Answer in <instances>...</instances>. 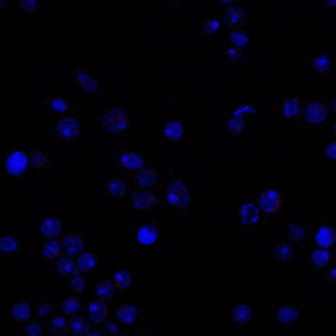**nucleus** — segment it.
I'll use <instances>...</instances> for the list:
<instances>
[{
	"instance_id": "1",
	"label": "nucleus",
	"mask_w": 336,
	"mask_h": 336,
	"mask_svg": "<svg viewBox=\"0 0 336 336\" xmlns=\"http://www.w3.org/2000/svg\"><path fill=\"white\" fill-rule=\"evenodd\" d=\"M102 124L106 132L110 135H118L125 133L129 128L128 112L122 108L106 110Z\"/></svg>"
},
{
	"instance_id": "2",
	"label": "nucleus",
	"mask_w": 336,
	"mask_h": 336,
	"mask_svg": "<svg viewBox=\"0 0 336 336\" xmlns=\"http://www.w3.org/2000/svg\"><path fill=\"white\" fill-rule=\"evenodd\" d=\"M166 201L175 208H187L191 203L190 194L186 183L176 180L171 183L166 192Z\"/></svg>"
},
{
	"instance_id": "3",
	"label": "nucleus",
	"mask_w": 336,
	"mask_h": 336,
	"mask_svg": "<svg viewBox=\"0 0 336 336\" xmlns=\"http://www.w3.org/2000/svg\"><path fill=\"white\" fill-rule=\"evenodd\" d=\"M28 158L23 150H16L11 152L6 162V172L12 177H18L27 171Z\"/></svg>"
},
{
	"instance_id": "4",
	"label": "nucleus",
	"mask_w": 336,
	"mask_h": 336,
	"mask_svg": "<svg viewBox=\"0 0 336 336\" xmlns=\"http://www.w3.org/2000/svg\"><path fill=\"white\" fill-rule=\"evenodd\" d=\"M54 130L63 140H76L81 131V122L77 117H65L57 122Z\"/></svg>"
},
{
	"instance_id": "5",
	"label": "nucleus",
	"mask_w": 336,
	"mask_h": 336,
	"mask_svg": "<svg viewBox=\"0 0 336 336\" xmlns=\"http://www.w3.org/2000/svg\"><path fill=\"white\" fill-rule=\"evenodd\" d=\"M328 118L327 109L323 103L314 102L308 104L304 113V119L308 124H321Z\"/></svg>"
},
{
	"instance_id": "6",
	"label": "nucleus",
	"mask_w": 336,
	"mask_h": 336,
	"mask_svg": "<svg viewBox=\"0 0 336 336\" xmlns=\"http://www.w3.org/2000/svg\"><path fill=\"white\" fill-rule=\"evenodd\" d=\"M259 204L261 210L263 213L271 214L276 212L281 208V196L276 190H266L261 195Z\"/></svg>"
},
{
	"instance_id": "7",
	"label": "nucleus",
	"mask_w": 336,
	"mask_h": 336,
	"mask_svg": "<svg viewBox=\"0 0 336 336\" xmlns=\"http://www.w3.org/2000/svg\"><path fill=\"white\" fill-rule=\"evenodd\" d=\"M156 203V196L148 191L133 192L131 196V204L133 210L143 211L150 210Z\"/></svg>"
},
{
	"instance_id": "8",
	"label": "nucleus",
	"mask_w": 336,
	"mask_h": 336,
	"mask_svg": "<svg viewBox=\"0 0 336 336\" xmlns=\"http://www.w3.org/2000/svg\"><path fill=\"white\" fill-rule=\"evenodd\" d=\"M109 308L102 300L93 301L88 305V314L89 320L95 324H102L108 317Z\"/></svg>"
},
{
	"instance_id": "9",
	"label": "nucleus",
	"mask_w": 336,
	"mask_h": 336,
	"mask_svg": "<svg viewBox=\"0 0 336 336\" xmlns=\"http://www.w3.org/2000/svg\"><path fill=\"white\" fill-rule=\"evenodd\" d=\"M75 76L77 84L84 93L89 95L98 93L101 85L97 79L89 76L88 73L82 70L75 72Z\"/></svg>"
},
{
	"instance_id": "10",
	"label": "nucleus",
	"mask_w": 336,
	"mask_h": 336,
	"mask_svg": "<svg viewBox=\"0 0 336 336\" xmlns=\"http://www.w3.org/2000/svg\"><path fill=\"white\" fill-rule=\"evenodd\" d=\"M158 178V173L154 169L150 167H143L136 173L135 183L140 188L149 189L155 186Z\"/></svg>"
},
{
	"instance_id": "11",
	"label": "nucleus",
	"mask_w": 336,
	"mask_h": 336,
	"mask_svg": "<svg viewBox=\"0 0 336 336\" xmlns=\"http://www.w3.org/2000/svg\"><path fill=\"white\" fill-rule=\"evenodd\" d=\"M120 166L127 170H139L145 167V159L142 154L126 152L119 159Z\"/></svg>"
},
{
	"instance_id": "12",
	"label": "nucleus",
	"mask_w": 336,
	"mask_h": 336,
	"mask_svg": "<svg viewBox=\"0 0 336 336\" xmlns=\"http://www.w3.org/2000/svg\"><path fill=\"white\" fill-rule=\"evenodd\" d=\"M239 218L244 225L251 226L260 220V209L253 203H247L241 206L239 211Z\"/></svg>"
},
{
	"instance_id": "13",
	"label": "nucleus",
	"mask_w": 336,
	"mask_h": 336,
	"mask_svg": "<svg viewBox=\"0 0 336 336\" xmlns=\"http://www.w3.org/2000/svg\"><path fill=\"white\" fill-rule=\"evenodd\" d=\"M62 232V225L60 220L49 218L44 221L39 228L41 236L47 239L57 238Z\"/></svg>"
},
{
	"instance_id": "14",
	"label": "nucleus",
	"mask_w": 336,
	"mask_h": 336,
	"mask_svg": "<svg viewBox=\"0 0 336 336\" xmlns=\"http://www.w3.org/2000/svg\"><path fill=\"white\" fill-rule=\"evenodd\" d=\"M63 245L70 255L81 254L84 248V241L81 236L75 234H65L62 239Z\"/></svg>"
},
{
	"instance_id": "15",
	"label": "nucleus",
	"mask_w": 336,
	"mask_h": 336,
	"mask_svg": "<svg viewBox=\"0 0 336 336\" xmlns=\"http://www.w3.org/2000/svg\"><path fill=\"white\" fill-rule=\"evenodd\" d=\"M70 332V321L65 317L55 316L48 324L49 335H67Z\"/></svg>"
},
{
	"instance_id": "16",
	"label": "nucleus",
	"mask_w": 336,
	"mask_h": 336,
	"mask_svg": "<svg viewBox=\"0 0 336 336\" xmlns=\"http://www.w3.org/2000/svg\"><path fill=\"white\" fill-rule=\"evenodd\" d=\"M138 311L137 308L131 304H122L116 313V319L124 325L130 326L137 320Z\"/></svg>"
},
{
	"instance_id": "17",
	"label": "nucleus",
	"mask_w": 336,
	"mask_h": 336,
	"mask_svg": "<svg viewBox=\"0 0 336 336\" xmlns=\"http://www.w3.org/2000/svg\"><path fill=\"white\" fill-rule=\"evenodd\" d=\"M302 101L297 97H288L284 100L282 109V113L285 118L292 120L295 118L302 112Z\"/></svg>"
},
{
	"instance_id": "18",
	"label": "nucleus",
	"mask_w": 336,
	"mask_h": 336,
	"mask_svg": "<svg viewBox=\"0 0 336 336\" xmlns=\"http://www.w3.org/2000/svg\"><path fill=\"white\" fill-rule=\"evenodd\" d=\"M316 242L319 246L326 248L332 247L336 243V231L332 227L320 228L316 234Z\"/></svg>"
},
{
	"instance_id": "19",
	"label": "nucleus",
	"mask_w": 336,
	"mask_h": 336,
	"mask_svg": "<svg viewBox=\"0 0 336 336\" xmlns=\"http://www.w3.org/2000/svg\"><path fill=\"white\" fill-rule=\"evenodd\" d=\"M158 237V232L153 225L146 224L139 229L137 241L141 245L150 246L154 244Z\"/></svg>"
},
{
	"instance_id": "20",
	"label": "nucleus",
	"mask_w": 336,
	"mask_h": 336,
	"mask_svg": "<svg viewBox=\"0 0 336 336\" xmlns=\"http://www.w3.org/2000/svg\"><path fill=\"white\" fill-rule=\"evenodd\" d=\"M32 307L29 302H21L16 303L11 307V317L16 321L27 322L32 317Z\"/></svg>"
},
{
	"instance_id": "21",
	"label": "nucleus",
	"mask_w": 336,
	"mask_h": 336,
	"mask_svg": "<svg viewBox=\"0 0 336 336\" xmlns=\"http://www.w3.org/2000/svg\"><path fill=\"white\" fill-rule=\"evenodd\" d=\"M97 257L92 252H83L77 256L76 264L79 271L88 273L93 271L97 266Z\"/></svg>"
},
{
	"instance_id": "22",
	"label": "nucleus",
	"mask_w": 336,
	"mask_h": 336,
	"mask_svg": "<svg viewBox=\"0 0 336 336\" xmlns=\"http://www.w3.org/2000/svg\"><path fill=\"white\" fill-rule=\"evenodd\" d=\"M225 19L230 27H242L246 22V11L240 8L228 9Z\"/></svg>"
},
{
	"instance_id": "23",
	"label": "nucleus",
	"mask_w": 336,
	"mask_h": 336,
	"mask_svg": "<svg viewBox=\"0 0 336 336\" xmlns=\"http://www.w3.org/2000/svg\"><path fill=\"white\" fill-rule=\"evenodd\" d=\"M272 253L279 262L284 263L292 259L294 256L295 250L291 244L281 242L274 246Z\"/></svg>"
},
{
	"instance_id": "24",
	"label": "nucleus",
	"mask_w": 336,
	"mask_h": 336,
	"mask_svg": "<svg viewBox=\"0 0 336 336\" xmlns=\"http://www.w3.org/2000/svg\"><path fill=\"white\" fill-rule=\"evenodd\" d=\"M300 316V310L290 305L280 308L277 312V319L281 324L295 323L299 320Z\"/></svg>"
},
{
	"instance_id": "25",
	"label": "nucleus",
	"mask_w": 336,
	"mask_h": 336,
	"mask_svg": "<svg viewBox=\"0 0 336 336\" xmlns=\"http://www.w3.org/2000/svg\"><path fill=\"white\" fill-rule=\"evenodd\" d=\"M77 269L76 262L71 258L63 256L60 258L55 263L56 272L61 276H66L74 274Z\"/></svg>"
},
{
	"instance_id": "26",
	"label": "nucleus",
	"mask_w": 336,
	"mask_h": 336,
	"mask_svg": "<svg viewBox=\"0 0 336 336\" xmlns=\"http://www.w3.org/2000/svg\"><path fill=\"white\" fill-rule=\"evenodd\" d=\"M184 131L182 122L178 121H169L164 129V135L167 140L177 142L183 137Z\"/></svg>"
},
{
	"instance_id": "27",
	"label": "nucleus",
	"mask_w": 336,
	"mask_h": 336,
	"mask_svg": "<svg viewBox=\"0 0 336 336\" xmlns=\"http://www.w3.org/2000/svg\"><path fill=\"white\" fill-rule=\"evenodd\" d=\"M81 301L78 298L74 296H70L61 303V312L66 317H76L81 311Z\"/></svg>"
},
{
	"instance_id": "28",
	"label": "nucleus",
	"mask_w": 336,
	"mask_h": 336,
	"mask_svg": "<svg viewBox=\"0 0 336 336\" xmlns=\"http://www.w3.org/2000/svg\"><path fill=\"white\" fill-rule=\"evenodd\" d=\"M91 328V324L85 317H76L70 321V332L74 335H88Z\"/></svg>"
},
{
	"instance_id": "29",
	"label": "nucleus",
	"mask_w": 336,
	"mask_h": 336,
	"mask_svg": "<svg viewBox=\"0 0 336 336\" xmlns=\"http://www.w3.org/2000/svg\"><path fill=\"white\" fill-rule=\"evenodd\" d=\"M113 281L117 290H128L132 285L133 277L129 270L122 269L114 272Z\"/></svg>"
},
{
	"instance_id": "30",
	"label": "nucleus",
	"mask_w": 336,
	"mask_h": 336,
	"mask_svg": "<svg viewBox=\"0 0 336 336\" xmlns=\"http://www.w3.org/2000/svg\"><path fill=\"white\" fill-rule=\"evenodd\" d=\"M63 251L62 244L58 241H50L47 242L42 248V254L48 262L57 259L60 257Z\"/></svg>"
},
{
	"instance_id": "31",
	"label": "nucleus",
	"mask_w": 336,
	"mask_h": 336,
	"mask_svg": "<svg viewBox=\"0 0 336 336\" xmlns=\"http://www.w3.org/2000/svg\"><path fill=\"white\" fill-rule=\"evenodd\" d=\"M331 258H332V253L330 250L326 249H318L311 255V265L316 269H322L328 265Z\"/></svg>"
},
{
	"instance_id": "32",
	"label": "nucleus",
	"mask_w": 336,
	"mask_h": 336,
	"mask_svg": "<svg viewBox=\"0 0 336 336\" xmlns=\"http://www.w3.org/2000/svg\"><path fill=\"white\" fill-rule=\"evenodd\" d=\"M233 319L236 323L244 324L248 323L253 317V309L251 305L246 304H241L234 308Z\"/></svg>"
},
{
	"instance_id": "33",
	"label": "nucleus",
	"mask_w": 336,
	"mask_h": 336,
	"mask_svg": "<svg viewBox=\"0 0 336 336\" xmlns=\"http://www.w3.org/2000/svg\"><path fill=\"white\" fill-rule=\"evenodd\" d=\"M114 283L109 281H103L95 286V293L98 299L109 300L113 298L116 292Z\"/></svg>"
},
{
	"instance_id": "34",
	"label": "nucleus",
	"mask_w": 336,
	"mask_h": 336,
	"mask_svg": "<svg viewBox=\"0 0 336 336\" xmlns=\"http://www.w3.org/2000/svg\"><path fill=\"white\" fill-rule=\"evenodd\" d=\"M0 250L5 254L20 252L19 241L11 235L2 236L0 241Z\"/></svg>"
},
{
	"instance_id": "35",
	"label": "nucleus",
	"mask_w": 336,
	"mask_h": 336,
	"mask_svg": "<svg viewBox=\"0 0 336 336\" xmlns=\"http://www.w3.org/2000/svg\"><path fill=\"white\" fill-rule=\"evenodd\" d=\"M107 191L114 198L122 199L127 192V185L123 181L114 179L108 183Z\"/></svg>"
},
{
	"instance_id": "36",
	"label": "nucleus",
	"mask_w": 336,
	"mask_h": 336,
	"mask_svg": "<svg viewBox=\"0 0 336 336\" xmlns=\"http://www.w3.org/2000/svg\"><path fill=\"white\" fill-rule=\"evenodd\" d=\"M47 107L58 114H67L69 111V105L63 97H55L49 101Z\"/></svg>"
},
{
	"instance_id": "37",
	"label": "nucleus",
	"mask_w": 336,
	"mask_h": 336,
	"mask_svg": "<svg viewBox=\"0 0 336 336\" xmlns=\"http://www.w3.org/2000/svg\"><path fill=\"white\" fill-rule=\"evenodd\" d=\"M287 236L295 243H298L305 239V229L303 225L292 223L288 225Z\"/></svg>"
},
{
	"instance_id": "38",
	"label": "nucleus",
	"mask_w": 336,
	"mask_h": 336,
	"mask_svg": "<svg viewBox=\"0 0 336 336\" xmlns=\"http://www.w3.org/2000/svg\"><path fill=\"white\" fill-rule=\"evenodd\" d=\"M70 288L74 292L81 294L85 291L86 281L81 274L75 273L70 280Z\"/></svg>"
},
{
	"instance_id": "39",
	"label": "nucleus",
	"mask_w": 336,
	"mask_h": 336,
	"mask_svg": "<svg viewBox=\"0 0 336 336\" xmlns=\"http://www.w3.org/2000/svg\"><path fill=\"white\" fill-rule=\"evenodd\" d=\"M30 161L32 165L36 168H47L50 164V160L47 154L38 151L33 152L30 156Z\"/></svg>"
},
{
	"instance_id": "40",
	"label": "nucleus",
	"mask_w": 336,
	"mask_h": 336,
	"mask_svg": "<svg viewBox=\"0 0 336 336\" xmlns=\"http://www.w3.org/2000/svg\"><path fill=\"white\" fill-rule=\"evenodd\" d=\"M330 60L327 56L319 55L314 61L313 67L319 73H326L330 70Z\"/></svg>"
},
{
	"instance_id": "41",
	"label": "nucleus",
	"mask_w": 336,
	"mask_h": 336,
	"mask_svg": "<svg viewBox=\"0 0 336 336\" xmlns=\"http://www.w3.org/2000/svg\"><path fill=\"white\" fill-rule=\"evenodd\" d=\"M232 44L236 48H244L248 44L249 39L247 35L242 31H232L230 34Z\"/></svg>"
},
{
	"instance_id": "42",
	"label": "nucleus",
	"mask_w": 336,
	"mask_h": 336,
	"mask_svg": "<svg viewBox=\"0 0 336 336\" xmlns=\"http://www.w3.org/2000/svg\"><path fill=\"white\" fill-rule=\"evenodd\" d=\"M54 305L49 302H42L37 309L36 314L37 318L46 319L49 318L53 313Z\"/></svg>"
},
{
	"instance_id": "43",
	"label": "nucleus",
	"mask_w": 336,
	"mask_h": 336,
	"mask_svg": "<svg viewBox=\"0 0 336 336\" xmlns=\"http://www.w3.org/2000/svg\"><path fill=\"white\" fill-rule=\"evenodd\" d=\"M220 22L215 19H209L204 26V32L206 36L211 37L217 34L220 29Z\"/></svg>"
},
{
	"instance_id": "44",
	"label": "nucleus",
	"mask_w": 336,
	"mask_h": 336,
	"mask_svg": "<svg viewBox=\"0 0 336 336\" xmlns=\"http://www.w3.org/2000/svg\"><path fill=\"white\" fill-rule=\"evenodd\" d=\"M43 333V327L38 322H32L28 324L25 329V335L29 336L41 335Z\"/></svg>"
},
{
	"instance_id": "45",
	"label": "nucleus",
	"mask_w": 336,
	"mask_h": 336,
	"mask_svg": "<svg viewBox=\"0 0 336 336\" xmlns=\"http://www.w3.org/2000/svg\"><path fill=\"white\" fill-rule=\"evenodd\" d=\"M21 6L27 11H34L38 8V0H21Z\"/></svg>"
},
{
	"instance_id": "46",
	"label": "nucleus",
	"mask_w": 336,
	"mask_h": 336,
	"mask_svg": "<svg viewBox=\"0 0 336 336\" xmlns=\"http://www.w3.org/2000/svg\"><path fill=\"white\" fill-rule=\"evenodd\" d=\"M324 155L326 159L336 161V142L330 143L326 148Z\"/></svg>"
},
{
	"instance_id": "47",
	"label": "nucleus",
	"mask_w": 336,
	"mask_h": 336,
	"mask_svg": "<svg viewBox=\"0 0 336 336\" xmlns=\"http://www.w3.org/2000/svg\"><path fill=\"white\" fill-rule=\"evenodd\" d=\"M106 329H107V332L112 335H119L120 332H121L119 326L114 323H108L107 326H106Z\"/></svg>"
},
{
	"instance_id": "48",
	"label": "nucleus",
	"mask_w": 336,
	"mask_h": 336,
	"mask_svg": "<svg viewBox=\"0 0 336 336\" xmlns=\"http://www.w3.org/2000/svg\"><path fill=\"white\" fill-rule=\"evenodd\" d=\"M325 5L329 8L336 9V0H325Z\"/></svg>"
},
{
	"instance_id": "49",
	"label": "nucleus",
	"mask_w": 336,
	"mask_h": 336,
	"mask_svg": "<svg viewBox=\"0 0 336 336\" xmlns=\"http://www.w3.org/2000/svg\"><path fill=\"white\" fill-rule=\"evenodd\" d=\"M328 275L329 278L336 281V268H333V269H330V271L328 272Z\"/></svg>"
},
{
	"instance_id": "50",
	"label": "nucleus",
	"mask_w": 336,
	"mask_h": 336,
	"mask_svg": "<svg viewBox=\"0 0 336 336\" xmlns=\"http://www.w3.org/2000/svg\"><path fill=\"white\" fill-rule=\"evenodd\" d=\"M105 334V333L98 332V331H95V332H89L88 335H100Z\"/></svg>"
},
{
	"instance_id": "51",
	"label": "nucleus",
	"mask_w": 336,
	"mask_h": 336,
	"mask_svg": "<svg viewBox=\"0 0 336 336\" xmlns=\"http://www.w3.org/2000/svg\"><path fill=\"white\" fill-rule=\"evenodd\" d=\"M221 3L223 4H231L234 2L235 0H220Z\"/></svg>"
},
{
	"instance_id": "52",
	"label": "nucleus",
	"mask_w": 336,
	"mask_h": 336,
	"mask_svg": "<svg viewBox=\"0 0 336 336\" xmlns=\"http://www.w3.org/2000/svg\"><path fill=\"white\" fill-rule=\"evenodd\" d=\"M333 109H334L335 112H336V94L334 100H333Z\"/></svg>"
},
{
	"instance_id": "53",
	"label": "nucleus",
	"mask_w": 336,
	"mask_h": 336,
	"mask_svg": "<svg viewBox=\"0 0 336 336\" xmlns=\"http://www.w3.org/2000/svg\"><path fill=\"white\" fill-rule=\"evenodd\" d=\"M333 133H334V135L336 136V123L334 127H333Z\"/></svg>"
}]
</instances>
